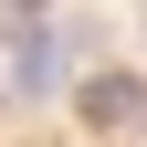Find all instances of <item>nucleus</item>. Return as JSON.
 Returning a JSON list of instances; mask_svg holds the SVG:
<instances>
[{"instance_id": "obj_1", "label": "nucleus", "mask_w": 147, "mask_h": 147, "mask_svg": "<svg viewBox=\"0 0 147 147\" xmlns=\"http://www.w3.org/2000/svg\"><path fill=\"white\" fill-rule=\"evenodd\" d=\"M74 53H84V42H74L63 21H32V32H21V53H11V95H63Z\"/></svg>"}, {"instance_id": "obj_2", "label": "nucleus", "mask_w": 147, "mask_h": 147, "mask_svg": "<svg viewBox=\"0 0 147 147\" xmlns=\"http://www.w3.org/2000/svg\"><path fill=\"white\" fill-rule=\"evenodd\" d=\"M74 105H84V126H147V74H95Z\"/></svg>"}]
</instances>
